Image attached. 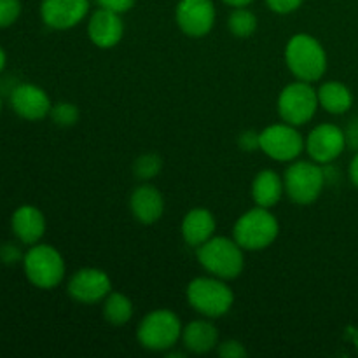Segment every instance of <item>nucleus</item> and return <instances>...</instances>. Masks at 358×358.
<instances>
[{
  "label": "nucleus",
  "mask_w": 358,
  "mask_h": 358,
  "mask_svg": "<svg viewBox=\"0 0 358 358\" xmlns=\"http://www.w3.org/2000/svg\"><path fill=\"white\" fill-rule=\"evenodd\" d=\"M345 136H346V147L353 149L355 152H358V119H353L345 129Z\"/></svg>",
  "instance_id": "obj_32"
},
{
  "label": "nucleus",
  "mask_w": 358,
  "mask_h": 358,
  "mask_svg": "<svg viewBox=\"0 0 358 358\" xmlns=\"http://www.w3.org/2000/svg\"><path fill=\"white\" fill-rule=\"evenodd\" d=\"M66 292L73 301L87 306L103 303L105 297L112 292L110 276L98 268H83L69 280Z\"/></svg>",
  "instance_id": "obj_12"
},
{
  "label": "nucleus",
  "mask_w": 358,
  "mask_h": 358,
  "mask_svg": "<svg viewBox=\"0 0 358 358\" xmlns=\"http://www.w3.org/2000/svg\"><path fill=\"white\" fill-rule=\"evenodd\" d=\"M350 178H352L353 184L358 187V152L352 159V164H350Z\"/></svg>",
  "instance_id": "obj_33"
},
{
  "label": "nucleus",
  "mask_w": 358,
  "mask_h": 358,
  "mask_svg": "<svg viewBox=\"0 0 358 358\" xmlns=\"http://www.w3.org/2000/svg\"><path fill=\"white\" fill-rule=\"evenodd\" d=\"M269 9L276 14H292L304 3V0H266Z\"/></svg>",
  "instance_id": "obj_28"
},
{
  "label": "nucleus",
  "mask_w": 358,
  "mask_h": 358,
  "mask_svg": "<svg viewBox=\"0 0 358 358\" xmlns=\"http://www.w3.org/2000/svg\"><path fill=\"white\" fill-rule=\"evenodd\" d=\"M238 145L245 152H254V150H261V138H259V133L254 129H247L240 135L238 138Z\"/></svg>",
  "instance_id": "obj_29"
},
{
  "label": "nucleus",
  "mask_w": 358,
  "mask_h": 358,
  "mask_svg": "<svg viewBox=\"0 0 358 358\" xmlns=\"http://www.w3.org/2000/svg\"><path fill=\"white\" fill-rule=\"evenodd\" d=\"M21 14V0H0V28H9Z\"/></svg>",
  "instance_id": "obj_26"
},
{
  "label": "nucleus",
  "mask_w": 358,
  "mask_h": 358,
  "mask_svg": "<svg viewBox=\"0 0 358 358\" xmlns=\"http://www.w3.org/2000/svg\"><path fill=\"white\" fill-rule=\"evenodd\" d=\"M10 107L27 121H41L51 112V100L42 87L35 84H17L10 91Z\"/></svg>",
  "instance_id": "obj_15"
},
{
  "label": "nucleus",
  "mask_w": 358,
  "mask_h": 358,
  "mask_svg": "<svg viewBox=\"0 0 358 358\" xmlns=\"http://www.w3.org/2000/svg\"><path fill=\"white\" fill-rule=\"evenodd\" d=\"M285 194L283 178L275 170H261L252 182V199L257 206L269 208L276 206Z\"/></svg>",
  "instance_id": "obj_20"
},
{
  "label": "nucleus",
  "mask_w": 358,
  "mask_h": 358,
  "mask_svg": "<svg viewBox=\"0 0 358 358\" xmlns=\"http://www.w3.org/2000/svg\"><path fill=\"white\" fill-rule=\"evenodd\" d=\"M198 261L208 275L222 280H234L241 275L245 268L243 248L234 238L213 236L206 243L196 248Z\"/></svg>",
  "instance_id": "obj_2"
},
{
  "label": "nucleus",
  "mask_w": 358,
  "mask_h": 358,
  "mask_svg": "<svg viewBox=\"0 0 358 358\" xmlns=\"http://www.w3.org/2000/svg\"><path fill=\"white\" fill-rule=\"evenodd\" d=\"M49 117L52 119L55 124L62 126V128H70V126L77 124L80 117V110L77 108V105L69 103V101H59V103L51 107Z\"/></svg>",
  "instance_id": "obj_25"
},
{
  "label": "nucleus",
  "mask_w": 358,
  "mask_h": 358,
  "mask_svg": "<svg viewBox=\"0 0 358 358\" xmlns=\"http://www.w3.org/2000/svg\"><path fill=\"white\" fill-rule=\"evenodd\" d=\"M87 37L100 49L115 48L124 37V21L121 14L103 7L94 10L87 21Z\"/></svg>",
  "instance_id": "obj_14"
},
{
  "label": "nucleus",
  "mask_w": 358,
  "mask_h": 358,
  "mask_svg": "<svg viewBox=\"0 0 358 358\" xmlns=\"http://www.w3.org/2000/svg\"><path fill=\"white\" fill-rule=\"evenodd\" d=\"M90 0H42L41 17L52 30H70L90 14Z\"/></svg>",
  "instance_id": "obj_13"
},
{
  "label": "nucleus",
  "mask_w": 358,
  "mask_h": 358,
  "mask_svg": "<svg viewBox=\"0 0 358 358\" xmlns=\"http://www.w3.org/2000/svg\"><path fill=\"white\" fill-rule=\"evenodd\" d=\"M280 234L278 219L269 208L255 206L245 212L233 227V238L243 250L259 252L271 247Z\"/></svg>",
  "instance_id": "obj_4"
},
{
  "label": "nucleus",
  "mask_w": 358,
  "mask_h": 358,
  "mask_svg": "<svg viewBox=\"0 0 358 358\" xmlns=\"http://www.w3.org/2000/svg\"><path fill=\"white\" fill-rule=\"evenodd\" d=\"M257 16L247 7H234L227 17V28L238 38H248L257 30Z\"/></svg>",
  "instance_id": "obj_23"
},
{
  "label": "nucleus",
  "mask_w": 358,
  "mask_h": 358,
  "mask_svg": "<svg viewBox=\"0 0 358 358\" xmlns=\"http://www.w3.org/2000/svg\"><path fill=\"white\" fill-rule=\"evenodd\" d=\"M217 222L215 217L206 208H192L191 212L185 213L182 220L180 233L185 243L192 248L201 247L203 243L215 236Z\"/></svg>",
  "instance_id": "obj_18"
},
{
  "label": "nucleus",
  "mask_w": 358,
  "mask_h": 358,
  "mask_svg": "<svg viewBox=\"0 0 358 358\" xmlns=\"http://www.w3.org/2000/svg\"><path fill=\"white\" fill-rule=\"evenodd\" d=\"M182 322L170 310H156L142 318L136 339L149 352H170L182 339Z\"/></svg>",
  "instance_id": "obj_6"
},
{
  "label": "nucleus",
  "mask_w": 358,
  "mask_h": 358,
  "mask_svg": "<svg viewBox=\"0 0 358 358\" xmlns=\"http://www.w3.org/2000/svg\"><path fill=\"white\" fill-rule=\"evenodd\" d=\"M285 63L297 80L317 83L327 72V52L310 34H296L285 45Z\"/></svg>",
  "instance_id": "obj_1"
},
{
  "label": "nucleus",
  "mask_w": 358,
  "mask_h": 358,
  "mask_svg": "<svg viewBox=\"0 0 358 358\" xmlns=\"http://www.w3.org/2000/svg\"><path fill=\"white\" fill-rule=\"evenodd\" d=\"M133 317V303L121 292H110L103 299V318L112 325H124Z\"/></svg>",
  "instance_id": "obj_22"
},
{
  "label": "nucleus",
  "mask_w": 358,
  "mask_h": 358,
  "mask_svg": "<svg viewBox=\"0 0 358 358\" xmlns=\"http://www.w3.org/2000/svg\"><path fill=\"white\" fill-rule=\"evenodd\" d=\"M217 352L222 358H243L247 357V350L241 345L240 341H234V339H229V341L219 343L217 346Z\"/></svg>",
  "instance_id": "obj_27"
},
{
  "label": "nucleus",
  "mask_w": 358,
  "mask_h": 358,
  "mask_svg": "<svg viewBox=\"0 0 358 358\" xmlns=\"http://www.w3.org/2000/svg\"><path fill=\"white\" fill-rule=\"evenodd\" d=\"M0 261L3 264H16L17 261H23V255L21 250L13 243H6L0 247Z\"/></svg>",
  "instance_id": "obj_31"
},
{
  "label": "nucleus",
  "mask_w": 358,
  "mask_h": 358,
  "mask_svg": "<svg viewBox=\"0 0 358 358\" xmlns=\"http://www.w3.org/2000/svg\"><path fill=\"white\" fill-rule=\"evenodd\" d=\"M13 233L23 245H35L42 240L45 233L44 213L31 205H23L13 213L10 219Z\"/></svg>",
  "instance_id": "obj_17"
},
{
  "label": "nucleus",
  "mask_w": 358,
  "mask_h": 358,
  "mask_svg": "<svg viewBox=\"0 0 358 358\" xmlns=\"http://www.w3.org/2000/svg\"><path fill=\"white\" fill-rule=\"evenodd\" d=\"M324 166L315 161H292L283 175L285 194L296 205L308 206L320 198L325 185Z\"/></svg>",
  "instance_id": "obj_7"
},
{
  "label": "nucleus",
  "mask_w": 358,
  "mask_h": 358,
  "mask_svg": "<svg viewBox=\"0 0 358 358\" xmlns=\"http://www.w3.org/2000/svg\"><path fill=\"white\" fill-rule=\"evenodd\" d=\"M189 306L203 317L220 318L231 311L234 304V292L226 280L217 276H199L187 285Z\"/></svg>",
  "instance_id": "obj_3"
},
{
  "label": "nucleus",
  "mask_w": 358,
  "mask_h": 358,
  "mask_svg": "<svg viewBox=\"0 0 358 358\" xmlns=\"http://www.w3.org/2000/svg\"><path fill=\"white\" fill-rule=\"evenodd\" d=\"M98 6L103 7V9H110L114 13L124 14L129 9H133V6L136 3V0H96Z\"/></svg>",
  "instance_id": "obj_30"
},
{
  "label": "nucleus",
  "mask_w": 358,
  "mask_h": 358,
  "mask_svg": "<svg viewBox=\"0 0 358 358\" xmlns=\"http://www.w3.org/2000/svg\"><path fill=\"white\" fill-rule=\"evenodd\" d=\"M278 114L283 122L292 126H304L315 117L320 108L318 93L311 83L294 80L287 84L278 96Z\"/></svg>",
  "instance_id": "obj_8"
},
{
  "label": "nucleus",
  "mask_w": 358,
  "mask_h": 358,
  "mask_svg": "<svg viewBox=\"0 0 358 358\" xmlns=\"http://www.w3.org/2000/svg\"><path fill=\"white\" fill-rule=\"evenodd\" d=\"M318 103L332 115H343L352 108L353 94L346 84L339 80H327L317 90Z\"/></svg>",
  "instance_id": "obj_21"
},
{
  "label": "nucleus",
  "mask_w": 358,
  "mask_h": 358,
  "mask_svg": "<svg viewBox=\"0 0 358 358\" xmlns=\"http://www.w3.org/2000/svg\"><path fill=\"white\" fill-rule=\"evenodd\" d=\"M346 149L345 129L332 122L318 124L308 133L306 136V152L311 161L327 166L334 163Z\"/></svg>",
  "instance_id": "obj_10"
},
{
  "label": "nucleus",
  "mask_w": 358,
  "mask_h": 358,
  "mask_svg": "<svg viewBox=\"0 0 358 358\" xmlns=\"http://www.w3.org/2000/svg\"><path fill=\"white\" fill-rule=\"evenodd\" d=\"M6 62H7L6 51H3V49L0 48V72H2V70L6 69Z\"/></svg>",
  "instance_id": "obj_35"
},
{
  "label": "nucleus",
  "mask_w": 358,
  "mask_h": 358,
  "mask_svg": "<svg viewBox=\"0 0 358 358\" xmlns=\"http://www.w3.org/2000/svg\"><path fill=\"white\" fill-rule=\"evenodd\" d=\"M224 3H227V6H231L234 9V7H248L250 6L254 0H222Z\"/></svg>",
  "instance_id": "obj_34"
},
{
  "label": "nucleus",
  "mask_w": 358,
  "mask_h": 358,
  "mask_svg": "<svg viewBox=\"0 0 358 358\" xmlns=\"http://www.w3.org/2000/svg\"><path fill=\"white\" fill-rule=\"evenodd\" d=\"M129 208H131L133 217L140 224H156L164 213V198L157 187L152 184H143L133 191L129 198Z\"/></svg>",
  "instance_id": "obj_16"
},
{
  "label": "nucleus",
  "mask_w": 358,
  "mask_h": 358,
  "mask_svg": "<svg viewBox=\"0 0 358 358\" xmlns=\"http://www.w3.org/2000/svg\"><path fill=\"white\" fill-rule=\"evenodd\" d=\"M261 150L278 163H292L306 150V138L289 122L271 124L259 133Z\"/></svg>",
  "instance_id": "obj_9"
},
{
  "label": "nucleus",
  "mask_w": 358,
  "mask_h": 358,
  "mask_svg": "<svg viewBox=\"0 0 358 358\" xmlns=\"http://www.w3.org/2000/svg\"><path fill=\"white\" fill-rule=\"evenodd\" d=\"M23 269L28 282L42 290H51L65 280V261L51 245L35 243L23 255Z\"/></svg>",
  "instance_id": "obj_5"
},
{
  "label": "nucleus",
  "mask_w": 358,
  "mask_h": 358,
  "mask_svg": "<svg viewBox=\"0 0 358 358\" xmlns=\"http://www.w3.org/2000/svg\"><path fill=\"white\" fill-rule=\"evenodd\" d=\"M217 10L213 0H178L175 21L187 37L201 38L215 27Z\"/></svg>",
  "instance_id": "obj_11"
},
{
  "label": "nucleus",
  "mask_w": 358,
  "mask_h": 358,
  "mask_svg": "<svg viewBox=\"0 0 358 358\" xmlns=\"http://www.w3.org/2000/svg\"><path fill=\"white\" fill-rule=\"evenodd\" d=\"M161 170H163V159L154 152L142 154L133 163V173H135L136 178H140L143 182H149L152 178H156L161 173Z\"/></svg>",
  "instance_id": "obj_24"
},
{
  "label": "nucleus",
  "mask_w": 358,
  "mask_h": 358,
  "mask_svg": "<svg viewBox=\"0 0 358 358\" xmlns=\"http://www.w3.org/2000/svg\"><path fill=\"white\" fill-rule=\"evenodd\" d=\"M0 108H2V101H0Z\"/></svg>",
  "instance_id": "obj_36"
},
{
  "label": "nucleus",
  "mask_w": 358,
  "mask_h": 358,
  "mask_svg": "<svg viewBox=\"0 0 358 358\" xmlns=\"http://www.w3.org/2000/svg\"><path fill=\"white\" fill-rule=\"evenodd\" d=\"M182 343L189 353L203 355L219 346V331L210 322V318H201L187 324L182 331Z\"/></svg>",
  "instance_id": "obj_19"
}]
</instances>
